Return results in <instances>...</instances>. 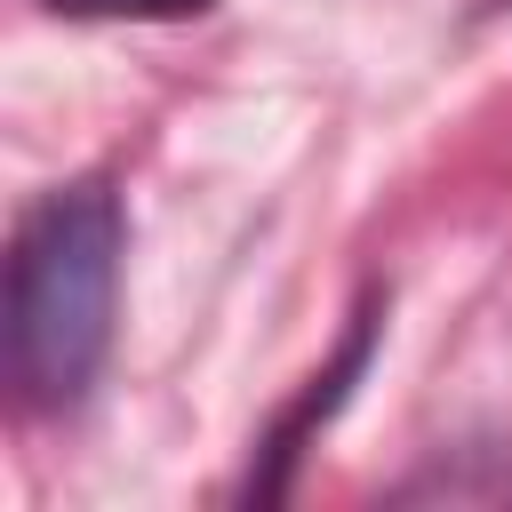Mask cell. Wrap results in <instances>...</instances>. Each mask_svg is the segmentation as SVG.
Listing matches in <instances>:
<instances>
[{"label": "cell", "instance_id": "obj_3", "mask_svg": "<svg viewBox=\"0 0 512 512\" xmlns=\"http://www.w3.org/2000/svg\"><path fill=\"white\" fill-rule=\"evenodd\" d=\"M56 16H128V24H160V16H200L216 0H48Z\"/></svg>", "mask_w": 512, "mask_h": 512}, {"label": "cell", "instance_id": "obj_1", "mask_svg": "<svg viewBox=\"0 0 512 512\" xmlns=\"http://www.w3.org/2000/svg\"><path fill=\"white\" fill-rule=\"evenodd\" d=\"M120 304V200L56 184L8 248V376L32 408H72L112 344Z\"/></svg>", "mask_w": 512, "mask_h": 512}, {"label": "cell", "instance_id": "obj_2", "mask_svg": "<svg viewBox=\"0 0 512 512\" xmlns=\"http://www.w3.org/2000/svg\"><path fill=\"white\" fill-rule=\"evenodd\" d=\"M368 344H376V304H360L352 312V328H344V344H336V360L296 392V408L264 432V456H256V472H248V496L256 504H280L288 496V472H296V456H304V440L344 408V392H352V376L368 368Z\"/></svg>", "mask_w": 512, "mask_h": 512}]
</instances>
